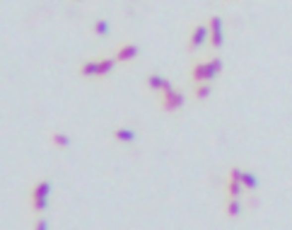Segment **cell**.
I'll list each match as a JSON object with an SVG mask.
<instances>
[{"mask_svg": "<svg viewBox=\"0 0 292 230\" xmlns=\"http://www.w3.org/2000/svg\"><path fill=\"white\" fill-rule=\"evenodd\" d=\"M116 63H118L116 58H99V61H97V77L109 76L111 71H114V66H116Z\"/></svg>", "mask_w": 292, "mask_h": 230, "instance_id": "30bf717a", "label": "cell"}, {"mask_svg": "<svg viewBox=\"0 0 292 230\" xmlns=\"http://www.w3.org/2000/svg\"><path fill=\"white\" fill-rule=\"evenodd\" d=\"M34 228H37V230H46V228H49V221H46V218H37Z\"/></svg>", "mask_w": 292, "mask_h": 230, "instance_id": "e0dca14e", "label": "cell"}, {"mask_svg": "<svg viewBox=\"0 0 292 230\" xmlns=\"http://www.w3.org/2000/svg\"><path fill=\"white\" fill-rule=\"evenodd\" d=\"M111 136H114V141L126 143V146L135 141V131H133V129H114V131H111Z\"/></svg>", "mask_w": 292, "mask_h": 230, "instance_id": "8fae6325", "label": "cell"}, {"mask_svg": "<svg viewBox=\"0 0 292 230\" xmlns=\"http://www.w3.org/2000/svg\"><path fill=\"white\" fill-rule=\"evenodd\" d=\"M208 24H196L193 29H191V34H188V51H198L201 46L208 44Z\"/></svg>", "mask_w": 292, "mask_h": 230, "instance_id": "8992f818", "label": "cell"}, {"mask_svg": "<svg viewBox=\"0 0 292 230\" xmlns=\"http://www.w3.org/2000/svg\"><path fill=\"white\" fill-rule=\"evenodd\" d=\"M244 182H241V167H232L227 172V182H225V194L227 196H241L244 194Z\"/></svg>", "mask_w": 292, "mask_h": 230, "instance_id": "5b68a950", "label": "cell"}, {"mask_svg": "<svg viewBox=\"0 0 292 230\" xmlns=\"http://www.w3.org/2000/svg\"><path fill=\"white\" fill-rule=\"evenodd\" d=\"M135 56H138V46H135V44H121V46L116 49V56L114 58H116L118 63H130Z\"/></svg>", "mask_w": 292, "mask_h": 230, "instance_id": "52a82bcc", "label": "cell"}, {"mask_svg": "<svg viewBox=\"0 0 292 230\" xmlns=\"http://www.w3.org/2000/svg\"><path fill=\"white\" fill-rule=\"evenodd\" d=\"M80 76L82 77H97V61H85L80 66Z\"/></svg>", "mask_w": 292, "mask_h": 230, "instance_id": "9a60e30c", "label": "cell"}, {"mask_svg": "<svg viewBox=\"0 0 292 230\" xmlns=\"http://www.w3.org/2000/svg\"><path fill=\"white\" fill-rule=\"evenodd\" d=\"M241 182H244V187H246L249 192H256V189H258V179H256V174L246 172V170H241Z\"/></svg>", "mask_w": 292, "mask_h": 230, "instance_id": "4fadbf2b", "label": "cell"}, {"mask_svg": "<svg viewBox=\"0 0 292 230\" xmlns=\"http://www.w3.org/2000/svg\"><path fill=\"white\" fill-rule=\"evenodd\" d=\"M147 87L152 90V92H165L167 87H172V82L167 80V77H162V76H147Z\"/></svg>", "mask_w": 292, "mask_h": 230, "instance_id": "9c48e42d", "label": "cell"}, {"mask_svg": "<svg viewBox=\"0 0 292 230\" xmlns=\"http://www.w3.org/2000/svg\"><path fill=\"white\" fill-rule=\"evenodd\" d=\"M49 138H51V143H54L56 148H68V146H70V138L65 134H60V131H54Z\"/></svg>", "mask_w": 292, "mask_h": 230, "instance_id": "5bb4252c", "label": "cell"}, {"mask_svg": "<svg viewBox=\"0 0 292 230\" xmlns=\"http://www.w3.org/2000/svg\"><path fill=\"white\" fill-rule=\"evenodd\" d=\"M49 194H51V182L41 179L32 187V194H29V201H32V211L34 213H44L49 209Z\"/></svg>", "mask_w": 292, "mask_h": 230, "instance_id": "7a4b0ae2", "label": "cell"}, {"mask_svg": "<svg viewBox=\"0 0 292 230\" xmlns=\"http://www.w3.org/2000/svg\"><path fill=\"white\" fill-rule=\"evenodd\" d=\"M225 216L227 218H239L241 216V201H239V196H227V201H225Z\"/></svg>", "mask_w": 292, "mask_h": 230, "instance_id": "ba28073f", "label": "cell"}, {"mask_svg": "<svg viewBox=\"0 0 292 230\" xmlns=\"http://www.w3.org/2000/svg\"><path fill=\"white\" fill-rule=\"evenodd\" d=\"M92 29H94L97 37H107V34H109V22H107V19H97Z\"/></svg>", "mask_w": 292, "mask_h": 230, "instance_id": "2e32d148", "label": "cell"}, {"mask_svg": "<svg viewBox=\"0 0 292 230\" xmlns=\"http://www.w3.org/2000/svg\"><path fill=\"white\" fill-rule=\"evenodd\" d=\"M208 46L213 49V51H218L222 49V44H225V24H222V17L218 15H213V17L208 19Z\"/></svg>", "mask_w": 292, "mask_h": 230, "instance_id": "277c9868", "label": "cell"}, {"mask_svg": "<svg viewBox=\"0 0 292 230\" xmlns=\"http://www.w3.org/2000/svg\"><path fill=\"white\" fill-rule=\"evenodd\" d=\"M222 73V61L220 58H210V61H198L191 66V80L196 82H213L215 77Z\"/></svg>", "mask_w": 292, "mask_h": 230, "instance_id": "6da1fadb", "label": "cell"}, {"mask_svg": "<svg viewBox=\"0 0 292 230\" xmlns=\"http://www.w3.org/2000/svg\"><path fill=\"white\" fill-rule=\"evenodd\" d=\"M183 102H186V97L183 92H179L176 87H167L165 92H160V107H162V112H179L183 107Z\"/></svg>", "mask_w": 292, "mask_h": 230, "instance_id": "3957f363", "label": "cell"}, {"mask_svg": "<svg viewBox=\"0 0 292 230\" xmlns=\"http://www.w3.org/2000/svg\"><path fill=\"white\" fill-rule=\"evenodd\" d=\"M210 92H213V82H196V85H193V95H196V99H208Z\"/></svg>", "mask_w": 292, "mask_h": 230, "instance_id": "7c38bea8", "label": "cell"}]
</instances>
